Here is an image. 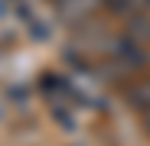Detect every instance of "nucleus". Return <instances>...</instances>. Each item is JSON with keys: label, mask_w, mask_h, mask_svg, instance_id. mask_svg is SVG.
Instances as JSON below:
<instances>
[{"label": "nucleus", "mask_w": 150, "mask_h": 146, "mask_svg": "<svg viewBox=\"0 0 150 146\" xmlns=\"http://www.w3.org/2000/svg\"><path fill=\"white\" fill-rule=\"evenodd\" d=\"M147 62H150L147 42H140L131 33H121V36L108 39V45H105V68H108V75H114V78L137 75L140 68H147Z\"/></svg>", "instance_id": "f257e3e1"}, {"label": "nucleus", "mask_w": 150, "mask_h": 146, "mask_svg": "<svg viewBox=\"0 0 150 146\" xmlns=\"http://www.w3.org/2000/svg\"><path fill=\"white\" fill-rule=\"evenodd\" d=\"M56 7H59V13H62L69 23H82V20H88L98 7H105V0H56Z\"/></svg>", "instance_id": "f03ea898"}, {"label": "nucleus", "mask_w": 150, "mask_h": 146, "mask_svg": "<svg viewBox=\"0 0 150 146\" xmlns=\"http://www.w3.org/2000/svg\"><path fill=\"white\" fill-rule=\"evenodd\" d=\"M127 101L144 114L147 107H150V78H144V81H134L131 88H127Z\"/></svg>", "instance_id": "7ed1b4c3"}, {"label": "nucleus", "mask_w": 150, "mask_h": 146, "mask_svg": "<svg viewBox=\"0 0 150 146\" xmlns=\"http://www.w3.org/2000/svg\"><path fill=\"white\" fill-rule=\"evenodd\" d=\"M144 124H147V127H150V107H147V110H144Z\"/></svg>", "instance_id": "20e7f679"}]
</instances>
